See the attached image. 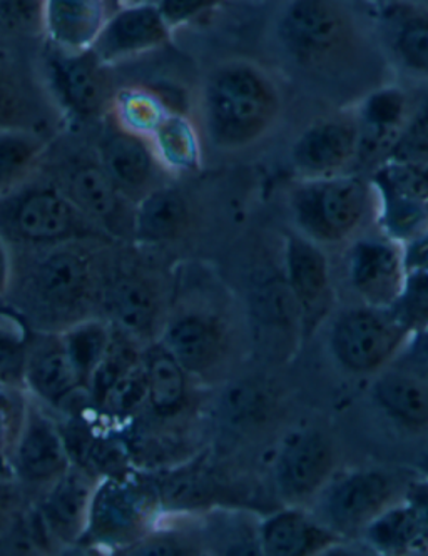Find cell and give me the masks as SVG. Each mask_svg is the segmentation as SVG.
<instances>
[{"mask_svg":"<svg viewBox=\"0 0 428 556\" xmlns=\"http://www.w3.org/2000/svg\"><path fill=\"white\" fill-rule=\"evenodd\" d=\"M273 36L291 73L337 108H353L389 84V62L352 0H287Z\"/></svg>","mask_w":428,"mask_h":556,"instance_id":"6da1fadb","label":"cell"},{"mask_svg":"<svg viewBox=\"0 0 428 556\" xmlns=\"http://www.w3.org/2000/svg\"><path fill=\"white\" fill-rule=\"evenodd\" d=\"M284 113V94L272 74L251 61L214 67L203 91L207 138L219 149H243L272 132Z\"/></svg>","mask_w":428,"mask_h":556,"instance_id":"7a4b0ae2","label":"cell"},{"mask_svg":"<svg viewBox=\"0 0 428 556\" xmlns=\"http://www.w3.org/2000/svg\"><path fill=\"white\" fill-rule=\"evenodd\" d=\"M370 179L362 174L302 179L290 195L294 225L319 247L350 241L374 204Z\"/></svg>","mask_w":428,"mask_h":556,"instance_id":"3957f363","label":"cell"},{"mask_svg":"<svg viewBox=\"0 0 428 556\" xmlns=\"http://www.w3.org/2000/svg\"><path fill=\"white\" fill-rule=\"evenodd\" d=\"M412 331L392 309L365 306L345 311L331 328L335 358L353 372H374L392 362Z\"/></svg>","mask_w":428,"mask_h":556,"instance_id":"277c9868","label":"cell"},{"mask_svg":"<svg viewBox=\"0 0 428 556\" xmlns=\"http://www.w3.org/2000/svg\"><path fill=\"white\" fill-rule=\"evenodd\" d=\"M381 235L408 244L428 229V167L387 161L368 176Z\"/></svg>","mask_w":428,"mask_h":556,"instance_id":"5b68a950","label":"cell"},{"mask_svg":"<svg viewBox=\"0 0 428 556\" xmlns=\"http://www.w3.org/2000/svg\"><path fill=\"white\" fill-rule=\"evenodd\" d=\"M368 21L390 70L428 83V4L392 0L368 5Z\"/></svg>","mask_w":428,"mask_h":556,"instance_id":"8992f818","label":"cell"},{"mask_svg":"<svg viewBox=\"0 0 428 556\" xmlns=\"http://www.w3.org/2000/svg\"><path fill=\"white\" fill-rule=\"evenodd\" d=\"M358 127L353 108L319 117L300 132L291 146L290 160L302 179L355 173Z\"/></svg>","mask_w":428,"mask_h":556,"instance_id":"52a82bcc","label":"cell"},{"mask_svg":"<svg viewBox=\"0 0 428 556\" xmlns=\"http://www.w3.org/2000/svg\"><path fill=\"white\" fill-rule=\"evenodd\" d=\"M411 109L412 96L396 84L377 87L353 105L358 127L355 174L368 177L390 160Z\"/></svg>","mask_w":428,"mask_h":556,"instance_id":"ba28073f","label":"cell"},{"mask_svg":"<svg viewBox=\"0 0 428 556\" xmlns=\"http://www.w3.org/2000/svg\"><path fill=\"white\" fill-rule=\"evenodd\" d=\"M347 275L365 306L392 309L405 288V244L385 235L358 239L350 248Z\"/></svg>","mask_w":428,"mask_h":556,"instance_id":"9c48e42d","label":"cell"},{"mask_svg":"<svg viewBox=\"0 0 428 556\" xmlns=\"http://www.w3.org/2000/svg\"><path fill=\"white\" fill-rule=\"evenodd\" d=\"M285 268L288 288L297 303L298 315L309 331L328 315L333 303L330 264L319 244L294 232L287 238Z\"/></svg>","mask_w":428,"mask_h":556,"instance_id":"30bf717a","label":"cell"},{"mask_svg":"<svg viewBox=\"0 0 428 556\" xmlns=\"http://www.w3.org/2000/svg\"><path fill=\"white\" fill-rule=\"evenodd\" d=\"M395 496V483L381 471H356L341 478L325 498V515L338 535L365 530Z\"/></svg>","mask_w":428,"mask_h":556,"instance_id":"8fae6325","label":"cell"},{"mask_svg":"<svg viewBox=\"0 0 428 556\" xmlns=\"http://www.w3.org/2000/svg\"><path fill=\"white\" fill-rule=\"evenodd\" d=\"M169 36L156 4L121 5L105 21L91 51L102 64H116L161 48Z\"/></svg>","mask_w":428,"mask_h":556,"instance_id":"7c38bea8","label":"cell"},{"mask_svg":"<svg viewBox=\"0 0 428 556\" xmlns=\"http://www.w3.org/2000/svg\"><path fill=\"white\" fill-rule=\"evenodd\" d=\"M333 466V444L327 434L318 430L294 434L285 443L276 465L281 495L291 503L306 502L324 488Z\"/></svg>","mask_w":428,"mask_h":556,"instance_id":"4fadbf2b","label":"cell"},{"mask_svg":"<svg viewBox=\"0 0 428 556\" xmlns=\"http://www.w3.org/2000/svg\"><path fill=\"white\" fill-rule=\"evenodd\" d=\"M374 397L393 419L421 430L428 427V368L406 358L378 375L374 383Z\"/></svg>","mask_w":428,"mask_h":556,"instance_id":"5bb4252c","label":"cell"},{"mask_svg":"<svg viewBox=\"0 0 428 556\" xmlns=\"http://www.w3.org/2000/svg\"><path fill=\"white\" fill-rule=\"evenodd\" d=\"M105 0H48L45 30L62 52L89 51L108 21Z\"/></svg>","mask_w":428,"mask_h":556,"instance_id":"9a60e30c","label":"cell"},{"mask_svg":"<svg viewBox=\"0 0 428 556\" xmlns=\"http://www.w3.org/2000/svg\"><path fill=\"white\" fill-rule=\"evenodd\" d=\"M51 67L59 92L73 111L88 117L101 113L108 99V84L102 74L104 64L91 49L84 52L58 51Z\"/></svg>","mask_w":428,"mask_h":556,"instance_id":"2e32d148","label":"cell"},{"mask_svg":"<svg viewBox=\"0 0 428 556\" xmlns=\"http://www.w3.org/2000/svg\"><path fill=\"white\" fill-rule=\"evenodd\" d=\"M88 260L76 251H58L46 257L34 273V291L39 300L55 309L79 306L91 293Z\"/></svg>","mask_w":428,"mask_h":556,"instance_id":"e0dca14e","label":"cell"},{"mask_svg":"<svg viewBox=\"0 0 428 556\" xmlns=\"http://www.w3.org/2000/svg\"><path fill=\"white\" fill-rule=\"evenodd\" d=\"M76 216V206L70 198L39 189L18 201L14 211V229L27 241H58L73 232Z\"/></svg>","mask_w":428,"mask_h":556,"instance_id":"ac0fdd59","label":"cell"},{"mask_svg":"<svg viewBox=\"0 0 428 556\" xmlns=\"http://www.w3.org/2000/svg\"><path fill=\"white\" fill-rule=\"evenodd\" d=\"M338 542L337 531L322 527L297 509L275 515L262 528V548L269 556L315 555Z\"/></svg>","mask_w":428,"mask_h":556,"instance_id":"d6986e66","label":"cell"},{"mask_svg":"<svg viewBox=\"0 0 428 556\" xmlns=\"http://www.w3.org/2000/svg\"><path fill=\"white\" fill-rule=\"evenodd\" d=\"M372 548L390 555L428 552V533L420 509L408 496L383 509L365 530Z\"/></svg>","mask_w":428,"mask_h":556,"instance_id":"ffe728a7","label":"cell"},{"mask_svg":"<svg viewBox=\"0 0 428 556\" xmlns=\"http://www.w3.org/2000/svg\"><path fill=\"white\" fill-rule=\"evenodd\" d=\"M18 466L29 480L46 481L66 473L70 458L61 434L49 419L30 416L18 437Z\"/></svg>","mask_w":428,"mask_h":556,"instance_id":"44dd1931","label":"cell"},{"mask_svg":"<svg viewBox=\"0 0 428 556\" xmlns=\"http://www.w3.org/2000/svg\"><path fill=\"white\" fill-rule=\"evenodd\" d=\"M101 166L119 191H138L146 188L153 177L154 152L139 132L123 130L105 139L101 148Z\"/></svg>","mask_w":428,"mask_h":556,"instance_id":"7402d4cb","label":"cell"},{"mask_svg":"<svg viewBox=\"0 0 428 556\" xmlns=\"http://www.w3.org/2000/svg\"><path fill=\"white\" fill-rule=\"evenodd\" d=\"M144 515V500L135 488L108 484L96 493L89 523L102 539H127L141 528Z\"/></svg>","mask_w":428,"mask_h":556,"instance_id":"603a6c76","label":"cell"},{"mask_svg":"<svg viewBox=\"0 0 428 556\" xmlns=\"http://www.w3.org/2000/svg\"><path fill=\"white\" fill-rule=\"evenodd\" d=\"M95 496V488L86 475L67 470L59 477L54 492L46 503V514L52 527L67 535H77L88 528Z\"/></svg>","mask_w":428,"mask_h":556,"instance_id":"cb8c5ba5","label":"cell"},{"mask_svg":"<svg viewBox=\"0 0 428 556\" xmlns=\"http://www.w3.org/2000/svg\"><path fill=\"white\" fill-rule=\"evenodd\" d=\"M406 281L393 315L412 332L428 326V229L405 244Z\"/></svg>","mask_w":428,"mask_h":556,"instance_id":"d4e9b609","label":"cell"},{"mask_svg":"<svg viewBox=\"0 0 428 556\" xmlns=\"http://www.w3.org/2000/svg\"><path fill=\"white\" fill-rule=\"evenodd\" d=\"M67 194L76 210L91 219H111L119 210V188L101 164L76 167L67 179Z\"/></svg>","mask_w":428,"mask_h":556,"instance_id":"484cf974","label":"cell"},{"mask_svg":"<svg viewBox=\"0 0 428 556\" xmlns=\"http://www.w3.org/2000/svg\"><path fill=\"white\" fill-rule=\"evenodd\" d=\"M166 350L188 371H204L219 354L218 332L198 318L179 319L166 331Z\"/></svg>","mask_w":428,"mask_h":556,"instance_id":"4316f807","label":"cell"},{"mask_svg":"<svg viewBox=\"0 0 428 556\" xmlns=\"http://www.w3.org/2000/svg\"><path fill=\"white\" fill-rule=\"evenodd\" d=\"M188 223V207L178 191L149 192L136 213V231L144 241H167L178 236Z\"/></svg>","mask_w":428,"mask_h":556,"instance_id":"83f0119b","label":"cell"},{"mask_svg":"<svg viewBox=\"0 0 428 556\" xmlns=\"http://www.w3.org/2000/svg\"><path fill=\"white\" fill-rule=\"evenodd\" d=\"M27 380L36 393L49 402H61L84 383L83 375L62 344L34 356L27 368Z\"/></svg>","mask_w":428,"mask_h":556,"instance_id":"f1b7e54d","label":"cell"},{"mask_svg":"<svg viewBox=\"0 0 428 556\" xmlns=\"http://www.w3.org/2000/svg\"><path fill=\"white\" fill-rule=\"evenodd\" d=\"M42 151L45 142L33 132L18 127L0 130V194L11 191L29 176Z\"/></svg>","mask_w":428,"mask_h":556,"instance_id":"f546056e","label":"cell"},{"mask_svg":"<svg viewBox=\"0 0 428 556\" xmlns=\"http://www.w3.org/2000/svg\"><path fill=\"white\" fill-rule=\"evenodd\" d=\"M108 306L126 331L142 332L156 313L153 291L141 279L119 278L108 289Z\"/></svg>","mask_w":428,"mask_h":556,"instance_id":"4dcf8cb0","label":"cell"},{"mask_svg":"<svg viewBox=\"0 0 428 556\" xmlns=\"http://www.w3.org/2000/svg\"><path fill=\"white\" fill-rule=\"evenodd\" d=\"M146 376L149 400L154 409L163 415L176 412L185 400L186 380L185 368L176 362L175 356L166 348L153 351L148 356Z\"/></svg>","mask_w":428,"mask_h":556,"instance_id":"1f68e13d","label":"cell"},{"mask_svg":"<svg viewBox=\"0 0 428 556\" xmlns=\"http://www.w3.org/2000/svg\"><path fill=\"white\" fill-rule=\"evenodd\" d=\"M62 346L70 354L84 381L89 380L110 350V334L98 323H86L67 332Z\"/></svg>","mask_w":428,"mask_h":556,"instance_id":"d6a6232c","label":"cell"},{"mask_svg":"<svg viewBox=\"0 0 428 556\" xmlns=\"http://www.w3.org/2000/svg\"><path fill=\"white\" fill-rule=\"evenodd\" d=\"M389 161L428 167V89L412 99L411 114Z\"/></svg>","mask_w":428,"mask_h":556,"instance_id":"836d02e7","label":"cell"},{"mask_svg":"<svg viewBox=\"0 0 428 556\" xmlns=\"http://www.w3.org/2000/svg\"><path fill=\"white\" fill-rule=\"evenodd\" d=\"M149 396L146 368L129 366L99 400L113 415H129Z\"/></svg>","mask_w":428,"mask_h":556,"instance_id":"e575fe53","label":"cell"},{"mask_svg":"<svg viewBox=\"0 0 428 556\" xmlns=\"http://www.w3.org/2000/svg\"><path fill=\"white\" fill-rule=\"evenodd\" d=\"M156 132L160 135V146L164 149L166 160H169L171 163L181 164V166L192 163L197 146H194L191 130L182 123V119L161 121Z\"/></svg>","mask_w":428,"mask_h":556,"instance_id":"d590c367","label":"cell"},{"mask_svg":"<svg viewBox=\"0 0 428 556\" xmlns=\"http://www.w3.org/2000/svg\"><path fill=\"white\" fill-rule=\"evenodd\" d=\"M23 400L9 388L0 387V458L23 433Z\"/></svg>","mask_w":428,"mask_h":556,"instance_id":"8d00e7d4","label":"cell"},{"mask_svg":"<svg viewBox=\"0 0 428 556\" xmlns=\"http://www.w3.org/2000/svg\"><path fill=\"white\" fill-rule=\"evenodd\" d=\"M46 2L48 0H0V15L18 29H42Z\"/></svg>","mask_w":428,"mask_h":556,"instance_id":"74e56055","label":"cell"},{"mask_svg":"<svg viewBox=\"0 0 428 556\" xmlns=\"http://www.w3.org/2000/svg\"><path fill=\"white\" fill-rule=\"evenodd\" d=\"M223 0H158V9L171 30L218 8Z\"/></svg>","mask_w":428,"mask_h":556,"instance_id":"f35d334b","label":"cell"},{"mask_svg":"<svg viewBox=\"0 0 428 556\" xmlns=\"http://www.w3.org/2000/svg\"><path fill=\"white\" fill-rule=\"evenodd\" d=\"M204 495H207L206 486L198 477L178 478L164 490V496L176 506L198 505Z\"/></svg>","mask_w":428,"mask_h":556,"instance_id":"ab89813d","label":"cell"},{"mask_svg":"<svg viewBox=\"0 0 428 556\" xmlns=\"http://www.w3.org/2000/svg\"><path fill=\"white\" fill-rule=\"evenodd\" d=\"M26 328L14 315L0 313V348H18L23 343Z\"/></svg>","mask_w":428,"mask_h":556,"instance_id":"60d3db41","label":"cell"},{"mask_svg":"<svg viewBox=\"0 0 428 556\" xmlns=\"http://www.w3.org/2000/svg\"><path fill=\"white\" fill-rule=\"evenodd\" d=\"M406 358L414 359L428 368V326L412 332Z\"/></svg>","mask_w":428,"mask_h":556,"instance_id":"b9f144b4","label":"cell"},{"mask_svg":"<svg viewBox=\"0 0 428 556\" xmlns=\"http://www.w3.org/2000/svg\"><path fill=\"white\" fill-rule=\"evenodd\" d=\"M15 114H17V104L14 96L4 84L0 83V130L15 127Z\"/></svg>","mask_w":428,"mask_h":556,"instance_id":"7bdbcfd3","label":"cell"},{"mask_svg":"<svg viewBox=\"0 0 428 556\" xmlns=\"http://www.w3.org/2000/svg\"><path fill=\"white\" fill-rule=\"evenodd\" d=\"M12 261L8 244L0 239V296H4L11 285Z\"/></svg>","mask_w":428,"mask_h":556,"instance_id":"ee69618b","label":"cell"},{"mask_svg":"<svg viewBox=\"0 0 428 556\" xmlns=\"http://www.w3.org/2000/svg\"><path fill=\"white\" fill-rule=\"evenodd\" d=\"M129 4H158V0H124L121 5H129Z\"/></svg>","mask_w":428,"mask_h":556,"instance_id":"f6af8a7d","label":"cell"},{"mask_svg":"<svg viewBox=\"0 0 428 556\" xmlns=\"http://www.w3.org/2000/svg\"><path fill=\"white\" fill-rule=\"evenodd\" d=\"M365 5H380L387 4V2H392V0H362Z\"/></svg>","mask_w":428,"mask_h":556,"instance_id":"bcb514c9","label":"cell"},{"mask_svg":"<svg viewBox=\"0 0 428 556\" xmlns=\"http://www.w3.org/2000/svg\"><path fill=\"white\" fill-rule=\"evenodd\" d=\"M424 471H425V475H427V478H428V458H427V462L424 463Z\"/></svg>","mask_w":428,"mask_h":556,"instance_id":"7dc6e473","label":"cell"},{"mask_svg":"<svg viewBox=\"0 0 428 556\" xmlns=\"http://www.w3.org/2000/svg\"><path fill=\"white\" fill-rule=\"evenodd\" d=\"M421 2H427V4H428V0H421Z\"/></svg>","mask_w":428,"mask_h":556,"instance_id":"c3c4849f","label":"cell"}]
</instances>
